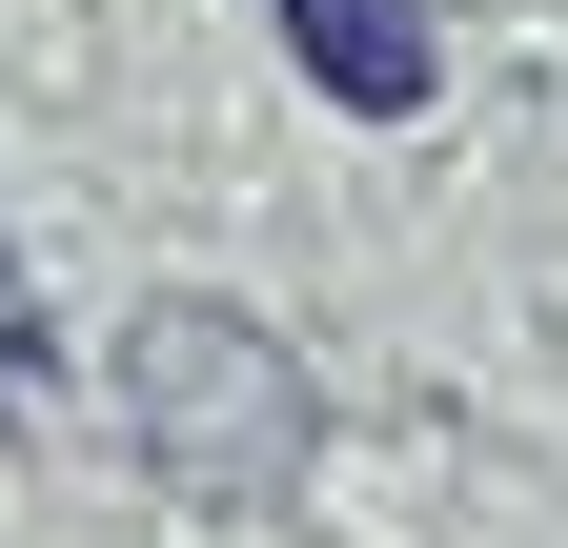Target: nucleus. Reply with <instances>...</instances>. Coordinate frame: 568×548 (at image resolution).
I'll return each instance as SVG.
<instances>
[{
  "mask_svg": "<svg viewBox=\"0 0 568 548\" xmlns=\"http://www.w3.org/2000/svg\"><path fill=\"white\" fill-rule=\"evenodd\" d=\"M41 427V325H0V447Z\"/></svg>",
  "mask_w": 568,
  "mask_h": 548,
  "instance_id": "nucleus-3",
  "label": "nucleus"
},
{
  "mask_svg": "<svg viewBox=\"0 0 568 548\" xmlns=\"http://www.w3.org/2000/svg\"><path fill=\"white\" fill-rule=\"evenodd\" d=\"M102 406H122V467H163L183 508H284V488H305V447H325V386H305V346H284L264 305H224V285L122 305Z\"/></svg>",
  "mask_w": 568,
  "mask_h": 548,
  "instance_id": "nucleus-1",
  "label": "nucleus"
},
{
  "mask_svg": "<svg viewBox=\"0 0 568 548\" xmlns=\"http://www.w3.org/2000/svg\"><path fill=\"white\" fill-rule=\"evenodd\" d=\"M0 325H41V285H21V244H0Z\"/></svg>",
  "mask_w": 568,
  "mask_h": 548,
  "instance_id": "nucleus-4",
  "label": "nucleus"
},
{
  "mask_svg": "<svg viewBox=\"0 0 568 548\" xmlns=\"http://www.w3.org/2000/svg\"><path fill=\"white\" fill-rule=\"evenodd\" d=\"M284 61H305L345 122H426L447 102V21H426V0H284Z\"/></svg>",
  "mask_w": 568,
  "mask_h": 548,
  "instance_id": "nucleus-2",
  "label": "nucleus"
}]
</instances>
